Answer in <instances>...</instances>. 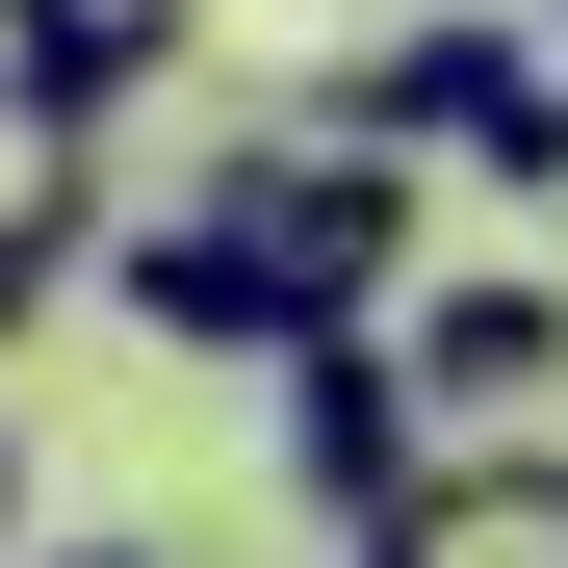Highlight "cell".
Segmentation results:
<instances>
[{"instance_id":"obj_1","label":"cell","mask_w":568,"mask_h":568,"mask_svg":"<svg viewBox=\"0 0 568 568\" xmlns=\"http://www.w3.org/2000/svg\"><path fill=\"white\" fill-rule=\"evenodd\" d=\"M207 207H233V258H258L284 336H336V311H388V284H414V155L336 130V104H311V130H233Z\"/></svg>"},{"instance_id":"obj_2","label":"cell","mask_w":568,"mask_h":568,"mask_svg":"<svg viewBox=\"0 0 568 568\" xmlns=\"http://www.w3.org/2000/svg\"><path fill=\"white\" fill-rule=\"evenodd\" d=\"M258 414H284V491H311L336 542H388V517H414V465H439V414H414L388 311H336V336H258Z\"/></svg>"},{"instance_id":"obj_3","label":"cell","mask_w":568,"mask_h":568,"mask_svg":"<svg viewBox=\"0 0 568 568\" xmlns=\"http://www.w3.org/2000/svg\"><path fill=\"white\" fill-rule=\"evenodd\" d=\"M388 362H414L439 439H491V414L568 388V284H465V258H414V284H388Z\"/></svg>"},{"instance_id":"obj_4","label":"cell","mask_w":568,"mask_h":568,"mask_svg":"<svg viewBox=\"0 0 568 568\" xmlns=\"http://www.w3.org/2000/svg\"><path fill=\"white\" fill-rule=\"evenodd\" d=\"M517 104H542V52H517V0H439V27H388V52L336 78V130H388V155H491Z\"/></svg>"},{"instance_id":"obj_5","label":"cell","mask_w":568,"mask_h":568,"mask_svg":"<svg viewBox=\"0 0 568 568\" xmlns=\"http://www.w3.org/2000/svg\"><path fill=\"white\" fill-rule=\"evenodd\" d=\"M362 568H568V439H439Z\"/></svg>"},{"instance_id":"obj_6","label":"cell","mask_w":568,"mask_h":568,"mask_svg":"<svg viewBox=\"0 0 568 568\" xmlns=\"http://www.w3.org/2000/svg\"><path fill=\"white\" fill-rule=\"evenodd\" d=\"M181 52H207V0H0V78H27V104H78V130H130Z\"/></svg>"},{"instance_id":"obj_7","label":"cell","mask_w":568,"mask_h":568,"mask_svg":"<svg viewBox=\"0 0 568 568\" xmlns=\"http://www.w3.org/2000/svg\"><path fill=\"white\" fill-rule=\"evenodd\" d=\"M78 155H104V130H78V104H27V78H0V336H27V311H52L78 258H104V181H78Z\"/></svg>"},{"instance_id":"obj_8","label":"cell","mask_w":568,"mask_h":568,"mask_svg":"<svg viewBox=\"0 0 568 568\" xmlns=\"http://www.w3.org/2000/svg\"><path fill=\"white\" fill-rule=\"evenodd\" d=\"M104 284H130V311H155L181 362H258V336H284V311H258V258H233V207H207V181H181V207H155V233L104 258Z\"/></svg>"},{"instance_id":"obj_9","label":"cell","mask_w":568,"mask_h":568,"mask_svg":"<svg viewBox=\"0 0 568 568\" xmlns=\"http://www.w3.org/2000/svg\"><path fill=\"white\" fill-rule=\"evenodd\" d=\"M491 181H517V207H568V78H542V104L491 130Z\"/></svg>"},{"instance_id":"obj_10","label":"cell","mask_w":568,"mask_h":568,"mask_svg":"<svg viewBox=\"0 0 568 568\" xmlns=\"http://www.w3.org/2000/svg\"><path fill=\"white\" fill-rule=\"evenodd\" d=\"M0 568H155V542H0Z\"/></svg>"},{"instance_id":"obj_11","label":"cell","mask_w":568,"mask_h":568,"mask_svg":"<svg viewBox=\"0 0 568 568\" xmlns=\"http://www.w3.org/2000/svg\"><path fill=\"white\" fill-rule=\"evenodd\" d=\"M0 517H27V465H0Z\"/></svg>"},{"instance_id":"obj_12","label":"cell","mask_w":568,"mask_h":568,"mask_svg":"<svg viewBox=\"0 0 568 568\" xmlns=\"http://www.w3.org/2000/svg\"><path fill=\"white\" fill-rule=\"evenodd\" d=\"M542 27H568V0H542Z\"/></svg>"}]
</instances>
